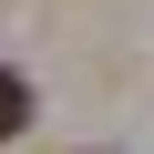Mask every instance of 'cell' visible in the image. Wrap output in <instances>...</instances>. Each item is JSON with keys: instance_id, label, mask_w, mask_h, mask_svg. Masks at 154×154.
I'll list each match as a JSON object with an SVG mask.
<instances>
[{"instance_id": "6da1fadb", "label": "cell", "mask_w": 154, "mask_h": 154, "mask_svg": "<svg viewBox=\"0 0 154 154\" xmlns=\"http://www.w3.org/2000/svg\"><path fill=\"white\" fill-rule=\"evenodd\" d=\"M21 123H31V82L0 72V144H21Z\"/></svg>"}]
</instances>
